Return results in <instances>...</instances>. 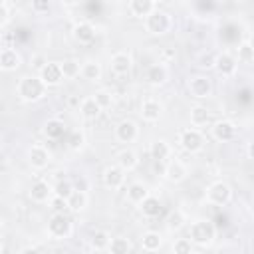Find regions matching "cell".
I'll list each match as a JSON object with an SVG mask.
<instances>
[{
    "label": "cell",
    "mask_w": 254,
    "mask_h": 254,
    "mask_svg": "<svg viewBox=\"0 0 254 254\" xmlns=\"http://www.w3.org/2000/svg\"><path fill=\"white\" fill-rule=\"evenodd\" d=\"M50 202H52L54 212H64V210L67 208V200H64V198H60V196H52Z\"/></svg>",
    "instance_id": "42"
},
{
    "label": "cell",
    "mask_w": 254,
    "mask_h": 254,
    "mask_svg": "<svg viewBox=\"0 0 254 254\" xmlns=\"http://www.w3.org/2000/svg\"><path fill=\"white\" fill-rule=\"evenodd\" d=\"M163 246V236L157 230H147L141 236V248L145 252H157Z\"/></svg>",
    "instance_id": "26"
},
{
    "label": "cell",
    "mask_w": 254,
    "mask_h": 254,
    "mask_svg": "<svg viewBox=\"0 0 254 254\" xmlns=\"http://www.w3.org/2000/svg\"><path fill=\"white\" fill-rule=\"evenodd\" d=\"M234 58H236V62L250 65V64L254 62V48H252V42H250V40L240 42L238 48H236V56H234Z\"/></svg>",
    "instance_id": "31"
},
{
    "label": "cell",
    "mask_w": 254,
    "mask_h": 254,
    "mask_svg": "<svg viewBox=\"0 0 254 254\" xmlns=\"http://www.w3.org/2000/svg\"><path fill=\"white\" fill-rule=\"evenodd\" d=\"M212 67L218 71V75L232 77L236 73V69H238V62L230 52H220V54L214 56V65Z\"/></svg>",
    "instance_id": "8"
},
{
    "label": "cell",
    "mask_w": 254,
    "mask_h": 254,
    "mask_svg": "<svg viewBox=\"0 0 254 254\" xmlns=\"http://www.w3.org/2000/svg\"><path fill=\"white\" fill-rule=\"evenodd\" d=\"M137 137H139V127H137L135 121L123 119V121L117 123V127H115V139L119 143H133Z\"/></svg>",
    "instance_id": "12"
},
{
    "label": "cell",
    "mask_w": 254,
    "mask_h": 254,
    "mask_svg": "<svg viewBox=\"0 0 254 254\" xmlns=\"http://www.w3.org/2000/svg\"><path fill=\"white\" fill-rule=\"evenodd\" d=\"M173 149L171 145L165 141V139H155L151 145H149V155L155 159V161H167L171 157Z\"/></svg>",
    "instance_id": "24"
},
{
    "label": "cell",
    "mask_w": 254,
    "mask_h": 254,
    "mask_svg": "<svg viewBox=\"0 0 254 254\" xmlns=\"http://www.w3.org/2000/svg\"><path fill=\"white\" fill-rule=\"evenodd\" d=\"M60 69H62V73H64V79H73V77L79 75L81 65H79L77 60H71V58H69V60L60 62Z\"/></svg>",
    "instance_id": "34"
},
{
    "label": "cell",
    "mask_w": 254,
    "mask_h": 254,
    "mask_svg": "<svg viewBox=\"0 0 254 254\" xmlns=\"http://www.w3.org/2000/svg\"><path fill=\"white\" fill-rule=\"evenodd\" d=\"M107 248H109L111 254H129L131 252V242L125 236H113Z\"/></svg>",
    "instance_id": "35"
},
{
    "label": "cell",
    "mask_w": 254,
    "mask_h": 254,
    "mask_svg": "<svg viewBox=\"0 0 254 254\" xmlns=\"http://www.w3.org/2000/svg\"><path fill=\"white\" fill-rule=\"evenodd\" d=\"M214 238H216V226L210 220L198 218V220L190 222V226H189V240L192 244H196L200 248H206V246H210L214 242Z\"/></svg>",
    "instance_id": "2"
},
{
    "label": "cell",
    "mask_w": 254,
    "mask_h": 254,
    "mask_svg": "<svg viewBox=\"0 0 254 254\" xmlns=\"http://www.w3.org/2000/svg\"><path fill=\"white\" fill-rule=\"evenodd\" d=\"M65 133V123L62 119H48L44 123V135L48 139H60Z\"/></svg>",
    "instance_id": "30"
},
{
    "label": "cell",
    "mask_w": 254,
    "mask_h": 254,
    "mask_svg": "<svg viewBox=\"0 0 254 254\" xmlns=\"http://www.w3.org/2000/svg\"><path fill=\"white\" fill-rule=\"evenodd\" d=\"M28 194H30V198H32L34 202H48V200L54 196V189H52V185L46 183V181H36V183H32Z\"/></svg>",
    "instance_id": "20"
},
{
    "label": "cell",
    "mask_w": 254,
    "mask_h": 254,
    "mask_svg": "<svg viewBox=\"0 0 254 254\" xmlns=\"http://www.w3.org/2000/svg\"><path fill=\"white\" fill-rule=\"evenodd\" d=\"M139 210L143 212V216H147V218H155V216H159V214H161L163 204H161V200H159L157 196L149 194V196L139 204Z\"/></svg>",
    "instance_id": "28"
},
{
    "label": "cell",
    "mask_w": 254,
    "mask_h": 254,
    "mask_svg": "<svg viewBox=\"0 0 254 254\" xmlns=\"http://www.w3.org/2000/svg\"><path fill=\"white\" fill-rule=\"evenodd\" d=\"M52 189H54V196H60V198H64V200H67V198L71 196V192L75 190L73 183H71V181H67V179L58 181V183H56V187H52Z\"/></svg>",
    "instance_id": "37"
},
{
    "label": "cell",
    "mask_w": 254,
    "mask_h": 254,
    "mask_svg": "<svg viewBox=\"0 0 254 254\" xmlns=\"http://www.w3.org/2000/svg\"><path fill=\"white\" fill-rule=\"evenodd\" d=\"M109 67L115 75H127L133 67V58L129 52H115L109 60Z\"/></svg>",
    "instance_id": "11"
},
{
    "label": "cell",
    "mask_w": 254,
    "mask_h": 254,
    "mask_svg": "<svg viewBox=\"0 0 254 254\" xmlns=\"http://www.w3.org/2000/svg\"><path fill=\"white\" fill-rule=\"evenodd\" d=\"M101 111H103V109L97 105V101H95L91 95L79 101V113H81L83 119H89V121H91V119H97V117L101 115Z\"/></svg>",
    "instance_id": "25"
},
{
    "label": "cell",
    "mask_w": 254,
    "mask_h": 254,
    "mask_svg": "<svg viewBox=\"0 0 254 254\" xmlns=\"http://www.w3.org/2000/svg\"><path fill=\"white\" fill-rule=\"evenodd\" d=\"M28 161L34 169H46L50 165V151L44 145H32L28 151Z\"/></svg>",
    "instance_id": "16"
},
{
    "label": "cell",
    "mask_w": 254,
    "mask_h": 254,
    "mask_svg": "<svg viewBox=\"0 0 254 254\" xmlns=\"http://www.w3.org/2000/svg\"><path fill=\"white\" fill-rule=\"evenodd\" d=\"M187 89L196 99H206L212 95V81L206 75H192L187 81Z\"/></svg>",
    "instance_id": "7"
},
{
    "label": "cell",
    "mask_w": 254,
    "mask_h": 254,
    "mask_svg": "<svg viewBox=\"0 0 254 254\" xmlns=\"http://www.w3.org/2000/svg\"><path fill=\"white\" fill-rule=\"evenodd\" d=\"M149 194H151V192H149L147 185L141 183V181H135V183H131V185L127 187V200L133 202V204H137V206H139Z\"/></svg>",
    "instance_id": "23"
},
{
    "label": "cell",
    "mask_w": 254,
    "mask_h": 254,
    "mask_svg": "<svg viewBox=\"0 0 254 254\" xmlns=\"http://www.w3.org/2000/svg\"><path fill=\"white\" fill-rule=\"evenodd\" d=\"M0 254H4V244H2V240H0Z\"/></svg>",
    "instance_id": "48"
},
{
    "label": "cell",
    "mask_w": 254,
    "mask_h": 254,
    "mask_svg": "<svg viewBox=\"0 0 254 254\" xmlns=\"http://www.w3.org/2000/svg\"><path fill=\"white\" fill-rule=\"evenodd\" d=\"M0 149H2V139H0Z\"/></svg>",
    "instance_id": "50"
},
{
    "label": "cell",
    "mask_w": 254,
    "mask_h": 254,
    "mask_svg": "<svg viewBox=\"0 0 254 254\" xmlns=\"http://www.w3.org/2000/svg\"><path fill=\"white\" fill-rule=\"evenodd\" d=\"M18 254H42L36 246H24V248H20V252Z\"/></svg>",
    "instance_id": "46"
},
{
    "label": "cell",
    "mask_w": 254,
    "mask_h": 254,
    "mask_svg": "<svg viewBox=\"0 0 254 254\" xmlns=\"http://www.w3.org/2000/svg\"><path fill=\"white\" fill-rule=\"evenodd\" d=\"M145 79H147L149 85H155V87L163 85V83L169 79V69H167V65H165V64H153V65H149V69H147V73H145Z\"/></svg>",
    "instance_id": "22"
},
{
    "label": "cell",
    "mask_w": 254,
    "mask_h": 254,
    "mask_svg": "<svg viewBox=\"0 0 254 254\" xmlns=\"http://www.w3.org/2000/svg\"><path fill=\"white\" fill-rule=\"evenodd\" d=\"M87 192L85 190H73L71 192V196L67 198V208L71 210V212H81V210H85V206H87Z\"/></svg>",
    "instance_id": "32"
},
{
    "label": "cell",
    "mask_w": 254,
    "mask_h": 254,
    "mask_svg": "<svg viewBox=\"0 0 254 254\" xmlns=\"http://www.w3.org/2000/svg\"><path fill=\"white\" fill-rule=\"evenodd\" d=\"M232 200V187L226 181H214L206 189V202L214 206H224Z\"/></svg>",
    "instance_id": "5"
},
{
    "label": "cell",
    "mask_w": 254,
    "mask_h": 254,
    "mask_svg": "<svg viewBox=\"0 0 254 254\" xmlns=\"http://www.w3.org/2000/svg\"><path fill=\"white\" fill-rule=\"evenodd\" d=\"M101 179H103V185L107 189L115 190V189H121L125 185V171H121L117 165H109V167H105Z\"/></svg>",
    "instance_id": "14"
},
{
    "label": "cell",
    "mask_w": 254,
    "mask_h": 254,
    "mask_svg": "<svg viewBox=\"0 0 254 254\" xmlns=\"http://www.w3.org/2000/svg\"><path fill=\"white\" fill-rule=\"evenodd\" d=\"M189 117H190V125H192L194 129H196V127H204V125L210 123V111H208L204 105H194V107H190Z\"/></svg>",
    "instance_id": "27"
},
{
    "label": "cell",
    "mask_w": 254,
    "mask_h": 254,
    "mask_svg": "<svg viewBox=\"0 0 254 254\" xmlns=\"http://www.w3.org/2000/svg\"><path fill=\"white\" fill-rule=\"evenodd\" d=\"M46 62H48V60H44V58H42V56H36V58H34V60H32V64H34V67H36V69H38V71H40V69H42V67H44V65H46Z\"/></svg>",
    "instance_id": "45"
},
{
    "label": "cell",
    "mask_w": 254,
    "mask_h": 254,
    "mask_svg": "<svg viewBox=\"0 0 254 254\" xmlns=\"http://www.w3.org/2000/svg\"><path fill=\"white\" fill-rule=\"evenodd\" d=\"M179 145L187 151V153H198L202 147H204V137L198 129L194 127H189V129H183L181 135H179Z\"/></svg>",
    "instance_id": "6"
},
{
    "label": "cell",
    "mask_w": 254,
    "mask_h": 254,
    "mask_svg": "<svg viewBox=\"0 0 254 254\" xmlns=\"http://www.w3.org/2000/svg\"><path fill=\"white\" fill-rule=\"evenodd\" d=\"M22 65V58L14 48L0 50V69L2 71H14Z\"/></svg>",
    "instance_id": "21"
},
{
    "label": "cell",
    "mask_w": 254,
    "mask_h": 254,
    "mask_svg": "<svg viewBox=\"0 0 254 254\" xmlns=\"http://www.w3.org/2000/svg\"><path fill=\"white\" fill-rule=\"evenodd\" d=\"M127 8H129V14L133 18L145 20L153 10H157V2H153V0H131L127 4Z\"/></svg>",
    "instance_id": "18"
},
{
    "label": "cell",
    "mask_w": 254,
    "mask_h": 254,
    "mask_svg": "<svg viewBox=\"0 0 254 254\" xmlns=\"http://www.w3.org/2000/svg\"><path fill=\"white\" fill-rule=\"evenodd\" d=\"M73 232V224L71 220L64 214V212H54L48 220V234L56 240H65L69 238Z\"/></svg>",
    "instance_id": "4"
},
{
    "label": "cell",
    "mask_w": 254,
    "mask_h": 254,
    "mask_svg": "<svg viewBox=\"0 0 254 254\" xmlns=\"http://www.w3.org/2000/svg\"><path fill=\"white\" fill-rule=\"evenodd\" d=\"M111 242V234L107 230H95L91 236H89V246L93 250H105Z\"/></svg>",
    "instance_id": "33"
},
{
    "label": "cell",
    "mask_w": 254,
    "mask_h": 254,
    "mask_svg": "<svg viewBox=\"0 0 254 254\" xmlns=\"http://www.w3.org/2000/svg\"><path fill=\"white\" fill-rule=\"evenodd\" d=\"M187 175H189V169L183 161H179V159L169 161V165L165 169V177H167L169 183H183L187 179Z\"/></svg>",
    "instance_id": "17"
},
{
    "label": "cell",
    "mask_w": 254,
    "mask_h": 254,
    "mask_svg": "<svg viewBox=\"0 0 254 254\" xmlns=\"http://www.w3.org/2000/svg\"><path fill=\"white\" fill-rule=\"evenodd\" d=\"M81 77L85 79V81H99L101 79V64L97 62V60H89V62H85L83 65H81Z\"/></svg>",
    "instance_id": "29"
},
{
    "label": "cell",
    "mask_w": 254,
    "mask_h": 254,
    "mask_svg": "<svg viewBox=\"0 0 254 254\" xmlns=\"http://www.w3.org/2000/svg\"><path fill=\"white\" fill-rule=\"evenodd\" d=\"M163 115V103L155 97H147L141 101V117L147 123H157Z\"/></svg>",
    "instance_id": "10"
},
{
    "label": "cell",
    "mask_w": 254,
    "mask_h": 254,
    "mask_svg": "<svg viewBox=\"0 0 254 254\" xmlns=\"http://www.w3.org/2000/svg\"><path fill=\"white\" fill-rule=\"evenodd\" d=\"M115 165H117L121 171L131 173V171L137 169L139 157H137V153H135L133 149H121V151L117 153V157H115Z\"/></svg>",
    "instance_id": "19"
},
{
    "label": "cell",
    "mask_w": 254,
    "mask_h": 254,
    "mask_svg": "<svg viewBox=\"0 0 254 254\" xmlns=\"http://www.w3.org/2000/svg\"><path fill=\"white\" fill-rule=\"evenodd\" d=\"M71 36H73V40L77 42V44H83V46H87V44H91L93 40H95V28H93V24L91 22H77L73 28H71Z\"/></svg>",
    "instance_id": "15"
},
{
    "label": "cell",
    "mask_w": 254,
    "mask_h": 254,
    "mask_svg": "<svg viewBox=\"0 0 254 254\" xmlns=\"http://www.w3.org/2000/svg\"><path fill=\"white\" fill-rule=\"evenodd\" d=\"M200 67H212L214 65V56L212 54H204V56H200V64H198Z\"/></svg>",
    "instance_id": "44"
},
{
    "label": "cell",
    "mask_w": 254,
    "mask_h": 254,
    "mask_svg": "<svg viewBox=\"0 0 254 254\" xmlns=\"http://www.w3.org/2000/svg\"><path fill=\"white\" fill-rule=\"evenodd\" d=\"M8 20H10V8H8V4H6V2H2V0H0V28H2V26H6V24H8Z\"/></svg>",
    "instance_id": "43"
},
{
    "label": "cell",
    "mask_w": 254,
    "mask_h": 254,
    "mask_svg": "<svg viewBox=\"0 0 254 254\" xmlns=\"http://www.w3.org/2000/svg\"><path fill=\"white\" fill-rule=\"evenodd\" d=\"M38 77L46 87H56L64 81V73L60 69V62H46V65L40 69Z\"/></svg>",
    "instance_id": "9"
},
{
    "label": "cell",
    "mask_w": 254,
    "mask_h": 254,
    "mask_svg": "<svg viewBox=\"0 0 254 254\" xmlns=\"http://www.w3.org/2000/svg\"><path fill=\"white\" fill-rule=\"evenodd\" d=\"M30 6H32V12H36V14H48L52 8V4L48 0H34Z\"/></svg>",
    "instance_id": "41"
},
{
    "label": "cell",
    "mask_w": 254,
    "mask_h": 254,
    "mask_svg": "<svg viewBox=\"0 0 254 254\" xmlns=\"http://www.w3.org/2000/svg\"><path fill=\"white\" fill-rule=\"evenodd\" d=\"M67 147L71 151H81L85 147V135L81 129H73L69 135H67Z\"/></svg>",
    "instance_id": "38"
},
{
    "label": "cell",
    "mask_w": 254,
    "mask_h": 254,
    "mask_svg": "<svg viewBox=\"0 0 254 254\" xmlns=\"http://www.w3.org/2000/svg\"><path fill=\"white\" fill-rule=\"evenodd\" d=\"M246 153H248V159H252V143L246 145Z\"/></svg>",
    "instance_id": "47"
},
{
    "label": "cell",
    "mask_w": 254,
    "mask_h": 254,
    "mask_svg": "<svg viewBox=\"0 0 254 254\" xmlns=\"http://www.w3.org/2000/svg\"><path fill=\"white\" fill-rule=\"evenodd\" d=\"M2 232H4V226H2V222H0V236H2Z\"/></svg>",
    "instance_id": "49"
},
{
    "label": "cell",
    "mask_w": 254,
    "mask_h": 254,
    "mask_svg": "<svg viewBox=\"0 0 254 254\" xmlns=\"http://www.w3.org/2000/svg\"><path fill=\"white\" fill-rule=\"evenodd\" d=\"M194 244L189 238H177L173 242V254H194Z\"/></svg>",
    "instance_id": "39"
},
{
    "label": "cell",
    "mask_w": 254,
    "mask_h": 254,
    "mask_svg": "<svg viewBox=\"0 0 254 254\" xmlns=\"http://www.w3.org/2000/svg\"><path fill=\"white\" fill-rule=\"evenodd\" d=\"M171 26H173V18H171V14L169 12H165V10H153L147 18H145V30L151 34V36H163V34H167L169 30H171Z\"/></svg>",
    "instance_id": "3"
},
{
    "label": "cell",
    "mask_w": 254,
    "mask_h": 254,
    "mask_svg": "<svg viewBox=\"0 0 254 254\" xmlns=\"http://www.w3.org/2000/svg\"><path fill=\"white\" fill-rule=\"evenodd\" d=\"M212 137L220 143H226V141H232L236 137V125L228 119H220L216 123H212Z\"/></svg>",
    "instance_id": "13"
},
{
    "label": "cell",
    "mask_w": 254,
    "mask_h": 254,
    "mask_svg": "<svg viewBox=\"0 0 254 254\" xmlns=\"http://www.w3.org/2000/svg\"><path fill=\"white\" fill-rule=\"evenodd\" d=\"M185 222H187V218H185L183 210H171L169 216H167V230L179 232V230L185 226Z\"/></svg>",
    "instance_id": "36"
},
{
    "label": "cell",
    "mask_w": 254,
    "mask_h": 254,
    "mask_svg": "<svg viewBox=\"0 0 254 254\" xmlns=\"http://www.w3.org/2000/svg\"><path fill=\"white\" fill-rule=\"evenodd\" d=\"M91 97L97 101V105H99L101 109H107V107L113 105V93L107 91V89H99V91H95Z\"/></svg>",
    "instance_id": "40"
},
{
    "label": "cell",
    "mask_w": 254,
    "mask_h": 254,
    "mask_svg": "<svg viewBox=\"0 0 254 254\" xmlns=\"http://www.w3.org/2000/svg\"><path fill=\"white\" fill-rule=\"evenodd\" d=\"M16 93L22 101L34 103V101H40L46 97L48 87L42 83V79L38 75H24L16 85Z\"/></svg>",
    "instance_id": "1"
}]
</instances>
